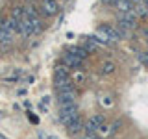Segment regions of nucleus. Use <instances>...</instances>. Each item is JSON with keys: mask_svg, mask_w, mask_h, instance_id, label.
I'll list each match as a JSON object with an SVG mask.
<instances>
[{"mask_svg": "<svg viewBox=\"0 0 148 139\" xmlns=\"http://www.w3.org/2000/svg\"><path fill=\"white\" fill-rule=\"evenodd\" d=\"M0 139H8V137H4V136H2V133H0Z\"/></svg>", "mask_w": 148, "mask_h": 139, "instance_id": "a878e982", "label": "nucleus"}, {"mask_svg": "<svg viewBox=\"0 0 148 139\" xmlns=\"http://www.w3.org/2000/svg\"><path fill=\"white\" fill-rule=\"evenodd\" d=\"M59 13V6L56 0H43L41 4V15L43 17H54Z\"/></svg>", "mask_w": 148, "mask_h": 139, "instance_id": "f03ea898", "label": "nucleus"}, {"mask_svg": "<svg viewBox=\"0 0 148 139\" xmlns=\"http://www.w3.org/2000/svg\"><path fill=\"white\" fill-rule=\"evenodd\" d=\"M50 100H52V98L46 95V96H43V98H41V104H43V106H50Z\"/></svg>", "mask_w": 148, "mask_h": 139, "instance_id": "aec40b11", "label": "nucleus"}, {"mask_svg": "<svg viewBox=\"0 0 148 139\" xmlns=\"http://www.w3.org/2000/svg\"><path fill=\"white\" fill-rule=\"evenodd\" d=\"M0 117H2V115H0Z\"/></svg>", "mask_w": 148, "mask_h": 139, "instance_id": "bb28decb", "label": "nucleus"}, {"mask_svg": "<svg viewBox=\"0 0 148 139\" xmlns=\"http://www.w3.org/2000/svg\"><path fill=\"white\" fill-rule=\"evenodd\" d=\"M78 117H80V113H74V115H67V113H59V120H61V124L65 128H69L71 124L76 120Z\"/></svg>", "mask_w": 148, "mask_h": 139, "instance_id": "1a4fd4ad", "label": "nucleus"}, {"mask_svg": "<svg viewBox=\"0 0 148 139\" xmlns=\"http://www.w3.org/2000/svg\"><path fill=\"white\" fill-rule=\"evenodd\" d=\"M59 113H67V115H74V113H78V106H76V102H61L59 104Z\"/></svg>", "mask_w": 148, "mask_h": 139, "instance_id": "39448f33", "label": "nucleus"}, {"mask_svg": "<svg viewBox=\"0 0 148 139\" xmlns=\"http://www.w3.org/2000/svg\"><path fill=\"white\" fill-rule=\"evenodd\" d=\"M69 130V133H71L72 137H76V136H82L83 133V122H82V117H78L74 122L71 124V126L67 128Z\"/></svg>", "mask_w": 148, "mask_h": 139, "instance_id": "20e7f679", "label": "nucleus"}, {"mask_svg": "<svg viewBox=\"0 0 148 139\" xmlns=\"http://www.w3.org/2000/svg\"><path fill=\"white\" fill-rule=\"evenodd\" d=\"M72 82H76V83H85V74H83L82 71H78V72L72 76Z\"/></svg>", "mask_w": 148, "mask_h": 139, "instance_id": "dca6fc26", "label": "nucleus"}, {"mask_svg": "<svg viewBox=\"0 0 148 139\" xmlns=\"http://www.w3.org/2000/svg\"><path fill=\"white\" fill-rule=\"evenodd\" d=\"M4 82L6 83H18V76H6Z\"/></svg>", "mask_w": 148, "mask_h": 139, "instance_id": "6ab92c4d", "label": "nucleus"}, {"mask_svg": "<svg viewBox=\"0 0 148 139\" xmlns=\"http://www.w3.org/2000/svg\"><path fill=\"white\" fill-rule=\"evenodd\" d=\"M71 54H74L76 58H80V59H87L89 58V50H87V46H72L71 50H69Z\"/></svg>", "mask_w": 148, "mask_h": 139, "instance_id": "6e6552de", "label": "nucleus"}, {"mask_svg": "<svg viewBox=\"0 0 148 139\" xmlns=\"http://www.w3.org/2000/svg\"><path fill=\"white\" fill-rule=\"evenodd\" d=\"M115 9L119 13H128V11H133V4L130 0H115Z\"/></svg>", "mask_w": 148, "mask_h": 139, "instance_id": "423d86ee", "label": "nucleus"}, {"mask_svg": "<svg viewBox=\"0 0 148 139\" xmlns=\"http://www.w3.org/2000/svg\"><path fill=\"white\" fill-rule=\"evenodd\" d=\"M58 96H59V104H61V102H72L74 98H76V91H74V87H71V89L59 91Z\"/></svg>", "mask_w": 148, "mask_h": 139, "instance_id": "0eeeda50", "label": "nucleus"}, {"mask_svg": "<svg viewBox=\"0 0 148 139\" xmlns=\"http://www.w3.org/2000/svg\"><path fill=\"white\" fill-rule=\"evenodd\" d=\"M4 26H6V21H4V19H0V32L4 30Z\"/></svg>", "mask_w": 148, "mask_h": 139, "instance_id": "4be33fe9", "label": "nucleus"}, {"mask_svg": "<svg viewBox=\"0 0 148 139\" xmlns=\"http://www.w3.org/2000/svg\"><path fill=\"white\" fill-rule=\"evenodd\" d=\"M92 139H104V137H100V136H95V137H92Z\"/></svg>", "mask_w": 148, "mask_h": 139, "instance_id": "393cba45", "label": "nucleus"}, {"mask_svg": "<svg viewBox=\"0 0 148 139\" xmlns=\"http://www.w3.org/2000/svg\"><path fill=\"white\" fill-rule=\"evenodd\" d=\"M102 106H104V108H111V106H113V98H111V96H108V95H106V96H102Z\"/></svg>", "mask_w": 148, "mask_h": 139, "instance_id": "a211bd4d", "label": "nucleus"}, {"mask_svg": "<svg viewBox=\"0 0 148 139\" xmlns=\"http://www.w3.org/2000/svg\"><path fill=\"white\" fill-rule=\"evenodd\" d=\"M130 2H132L133 6H135V4H139V2H141V0H130Z\"/></svg>", "mask_w": 148, "mask_h": 139, "instance_id": "b1692460", "label": "nucleus"}, {"mask_svg": "<svg viewBox=\"0 0 148 139\" xmlns=\"http://www.w3.org/2000/svg\"><path fill=\"white\" fill-rule=\"evenodd\" d=\"M115 69H117V67H115L113 61H104V63H102V67H100V72L102 74H113Z\"/></svg>", "mask_w": 148, "mask_h": 139, "instance_id": "f8f14e48", "label": "nucleus"}, {"mask_svg": "<svg viewBox=\"0 0 148 139\" xmlns=\"http://www.w3.org/2000/svg\"><path fill=\"white\" fill-rule=\"evenodd\" d=\"M137 59L143 67H148V52H139L137 54Z\"/></svg>", "mask_w": 148, "mask_h": 139, "instance_id": "2eb2a0df", "label": "nucleus"}, {"mask_svg": "<svg viewBox=\"0 0 148 139\" xmlns=\"http://www.w3.org/2000/svg\"><path fill=\"white\" fill-rule=\"evenodd\" d=\"M11 17H15V19H18V21H22L24 19V8H15L13 9V15Z\"/></svg>", "mask_w": 148, "mask_h": 139, "instance_id": "f3484780", "label": "nucleus"}, {"mask_svg": "<svg viewBox=\"0 0 148 139\" xmlns=\"http://www.w3.org/2000/svg\"><path fill=\"white\" fill-rule=\"evenodd\" d=\"M133 11H135V15H137V17H143V19L148 17V6H146L145 2H143V0H141L139 4H135V6H133Z\"/></svg>", "mask_w": 148, "mask_h": 139, "instance_id": "9d476101", "label": "nucleus"}, {"mask_svg": "<svg viewBox=\"0 0 148 139\" xmlns=\"http://www.w3.org/2000/svg\"><path fill=\"white\" fill-rule=\"evenodd\" d=\"M54 76H69V67L67 65H56Z\"/></svg>", "mask_w": 148, "mask_h": 139, "instance_id": "4468645a", "label": "nucleus"}, {"mask_svg": "<svg viewBox=\"0 0 148 139\" xmlns=\"http://www.w3.org/2000/svg\"><path fill=\"white\" fill-rule=\"evenodd\" d=\"M17 95H18V96H24V95H26V89H18Z\"/></svg>", "mask_w": 148, "mask_h": 139, "instance_id": "412c9836", "label": "nucleus"}, {"mask_svg": "<svg viewBox=\"0 0 148 139\" xmlns=\"http://www.w3.org/2000/svg\"><path fill=\"white\" fill-rule=\"evenodd\" d=\"M11 41H13V32L4 26V30L0 32V45H9Z\"/></svg>", "mask_w": 148, "mask_h": 139, "instance_id": "9b49d317", "label": "nucleus"}, {"mask_svg": "<svg viewBox=\"0 0 148 139\" xmlns=\"http://www.w3.org/2000/svg\"><path fill=\"white\" fill-rule=\"evenodd\" d=\"M39 137H43V139H58V137H56V136H48V137H45L43 133H39Z\"/></svg>", "mask_w": 148, "mask_h": 139, "instance_id": "5701e85b", "label": "nucleus"}, {"mask_svg": "<svg viewBox=\"0 0 148 139\" xmlns=\"http://www.w3.org/2000/svg\"><path fill=\"white\" fill-rule=\"evenodd\" d=\"M92 124H95L96 128H100L102 124H106V119H104V115H100V113H96V115H92V117L89 119Z\"/></svg>", "mask_w": 148, "mask_h": 139, "instance_id": "ddd939ff", "label": "nucleus"}, {"mask_svg": "<svg viewBox=\"0 0 148 139\" xmlns=\"http://www.w3.org/2000/svg\"><path fill=\"white\" fill-rule=\"evenodd\" d=\"M61 63L63 65H67L69 69H82V65H83V59H80V58H76L74 54H65L63 58H61Z\"/></svg>", "mask_w": 148, "mask_h": 139, "instance_id": "7ed1b4c3", "label": "nucleus"}, {"mask_svg": "<svg viewBox=\"0 0 148 139\" xmlns=\"http://www.w3.org/2000/svg\"><path fill=\"white\" fill-rule=\"evenodd\" d=\"M96 34L106 37L108 41H111V43H117V41H120L124 37V34L119 30V26H113V24H100L96 28Z\"/></svg>", "mask_w": 148, "mask_h": 139, "instance_id": "f257e3e1", "label": "nucleus"}]
</instances>
